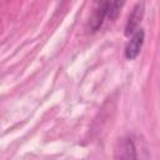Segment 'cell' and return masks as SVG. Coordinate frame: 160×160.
Wrapping results in <instances>:
<instances>
[{
  "label": "cell",
  "mask_w": 160,
  "mask_h": 160,
  "mask_svg": "<svg viewBox=\"0 0 160 160\" xmlns=\"http://www.w3.org/2000/svg\"><path fill=\"white\" fill-rule=\"evenodd\" d=\"M115 160H138L136 149L131 138H122L115 150Z\"/></svg>",
  "instance_id": "6da1fadb"
},
{
  "label": "cell",
  "mask_w": 160,
  "mask_h": 160,
  "mask_svg": "<svg viewBox=\"0 0 160 160\" xmlns=\"http://www.w3.org/2000/svg\"><path fill=\"white\" fill-rule=\"evenodd\" d=\"M105 18H106L105 5H104V2H100V4H98V8L94 10V12L90 18V28L92 29V31H96L101 26Z\"/></svg>",
  "instance_id": "277c9868"
},
{
  "label": "cell",
  "mask_w": 160,
  "mask_h": 160,
  "mask_svg": "<svg viewBox=\"0 0 160 160\" xmlns=\"http://www.w3.org/2000/svg\"><path fill=\"white\" fill-rule=\"evenodd\" d=\"M144 39H145V32L142 29H138L132 34V36L130 38L129 42L125 46V58L128 60H134L139 55L144 44Z\"/></svg>",
  "instance_id": "7a4b0ae2"
},
{
  "label": "cell",
  "mask_w": 160,
  "mask_h": 160,
  "mask_svg": "<svg viewBox=\"0 0 160 160\" xmlns=\"http://www.w3.org/2000/svg\"><path fill=\"white\" fill-rule=\"evenodd\" d=\"M142 15H144V2H138L128 18V22L125 26V35L126 36L132 35L138 30V26L142 19Z\"/></svg>",
  "instance_id": "3957f363"
}]
</instances>
